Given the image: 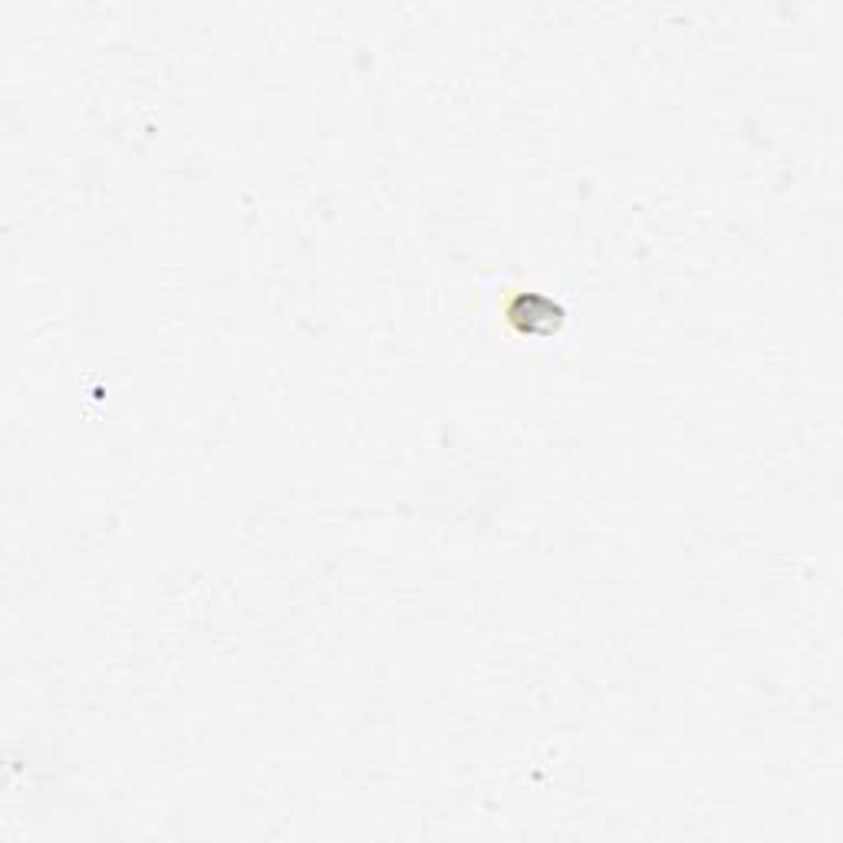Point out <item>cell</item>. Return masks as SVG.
<instances>
[{"instance_id":"6da1fadb","label":"cell","mask_w":843,"mask_h":843,"mask_svg":"<svg viewBox=\"0 0 843 843\" xmlns=\"http://www.w3.org/2000/svg\"><path fill=\"white\" fill-rule=\"evenodd\" d=\"M561 307L554 303V300H547V297H537V294H531V297H517V303H514V310H511V320L524 330V333H551V330H557L561 327Z\"/></svg>"}]
</instances>
